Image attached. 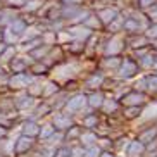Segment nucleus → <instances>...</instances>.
<instances>
[{
	"instance_id": "obj_2",
	"label": "nucleus",
	"mask_w": 157,
	"mask_h": 157,
	"mask_svg": "<svg viewBox=\"0 0 157 157\" xmlns=\"http://www.w3.org/2000/svg\"><path fill=\"white\" fill-rule=\"evenodd\" d=\"M29 81H31V78L24 76V74H17V76H14V78L10 79V86L12 88H23V86H26Z\"/></svg>"
},
{
	"instance_id": "obj_14",
	"label": "nucleus",
	"mask_w": 157,
	"mask_h": 157,
	"mask_svg": "<svg viewBox=\"0 0 157 157\" xmlns=\"http://www.w3.org/2000/svg\"><path fill=\"white\" fill-rule=\"evenodd\" d=\"M102 104H104V100H102V95H100V93H95V95H92V97H90V105L100 107Z\"/></svg>"
},
{
	"instance_id": "obj_46",
	"label": "nucleus",
	"mask_w": 157,
	"mask_h": 157,
	"mask_svg": "<svg viewBox=\"0 0 157 157\" xmlns=\"http://www.w3.org/2000/svg\"><path fill=\"white\" fill-rule=\"evenodd\" d=\"M0 73H2V71H0Z\"/></svg>"
},
{
	"instance_id": "obj_20",
	"label": "nucleus",
	"mask_w": 157,
	"mask_h": 157,
	"mask_svg": "<svg viewBox=\"0 0 157 157\" xmlns=\"http://www.w3.org/2000/svg\"><path fill=\"white\" fill-rule=\"evenodd\" d=\"M100 83H102V78H100V76H93V78L88 81V86H98Z\"/></svg>"
},
{
	"instance_id": "obj_34",
	"label": "nucleus",
	"mask_w": 157,
	"mask_h": 157,
	"mask_svg": "<svg viewBox=\"0 0 157 157\" xmlns=\"http://www.w3.org/2000/svg\"><path fill=\"white\" fill-rule=\"evenodd\" d=\"M88 24L90 26H98V21L97 19H88Z\"/></svg>"
},
{
	"instance_id": "obj_15",
	"label": "nucleus",
	"mask_w": 157,
	"mask_h": 157,
	"mask_svg": "<svg viewBox=\"0 0 157 157\" xmlns=\"http://www.w3.org/2000/svg\"><path fill=\"white\" fill-rule=\"evenodd\" d=\"M24 133L26 135H36L38 133V126L35 123H28V124L24 126Z\"/></svg>"
},
{
	"instance_id": "obj_33",
	"label": "nucleus",
	"mask_w": 157,
	"mask_h": 157,
	"mask_svg": "<svg viewBox=\"0 0 157 157\" xmlns=\"http://www.w3.org/2000/svg\"><path fill=\"white\" fill-rule=\"evenodd\" d=\"M69 154V150H59V154H57V157H66Z\"/></svg>"
},
{
	"instance_id": "obj_38",
	"label": "nucleus",
	"mask_w": 157,
	"mask_h": 157,
	"mask_svg": "<svg viewBox=\"0 0 157 157\" xmlns=\"http://www.w3.org/2000/svg\"><path fill=\"white\" fill-rule=\"evenodd\" d=\"M12 4H26V0H10Z\"/></svg>"
},
{
	"instance_id": "obj_36",
	"label": "nucleus",
	"mask_w": 157,
	"mask_h": 157,
	"mask_svg": "<svg viewBox=\"0 0 157 157\" xmlns=\"http://www.w3.org/2000/svg\"><path fill=\"white\" fill-rule=\"evenodd\" d=\"M150 64H152L150 57H145V60H143V66H150Z\"/></svg>"
},
{
	"instance_id": "obj_19",
	"label": "nucleus",
	"mask_w": 157,
	"mask_h": 157,
	"mask_svg": "<svg viewBox=\"0 0 157 157\" xmlns=\"http://www.w3.org/2000/svg\"><path fill=\"white\" fill-rule=\"evenodd\" d=\"M52 133H54V128H52L50 124L43 126V129H42V136H43V138H47V136H50Z\"/></svg>"
},
{
	"instance_id": "obj_45",
	"label": "nucleus",
	"mask_w": 157,
	"mask_h": 157,
	"mask_svg": "<svg viewBox=\"0 0 157 157\" xmlns=\"http://www.w3.org/2000/svg\"><path fill=\"white\" fill-rule=\"evenodd\" d=\"M2 133H4V131H2V129H0V135H2Z\"/></svg>"
},
{
	"instance_id": "obj_37",
	"label": "nucleus",
	"mask_w": 157,
	"mask_h": 157,
	"mask_svg": "<svg viewBox=\"0 0 157 157\" xmlns=\"http://www.w3.org/2000/svg\"><path fill=\"white\" fill-rule=\"evenodd\" d=\"M154 0H142V5H145V7H148V5L152 4Z\"/></svg>"
},
{
	"instance_id": "obj_29",
	"label": "nucleus",
	"mask_w": 157,
	"mask_h": 157,
	"mask_svg": "<svg viewBox=\"0 0 157 157\" xmlns=\"http://www.w3.org/2000/svg\"><path fill=\"white\" fill-rule=\"evenodd\" d=\"M105 109H107V111H114V109H116V104H114V102H107V104H105Z\"/></svg>"
},
{
	"instance_id": "obj_30",
	"label": "nucleus",
	"mask_w": 157,
	"mask_h": 157,
	"mask_svg": "<svg viewBox=\"0 0 157 157\" xmlns=\"http://www.w3.org/2000/svg\"><path fill=\"white\" fill-rule=\"evenodd\" d=\"M81 154H83L81 148H74V150H73V157H81Z\"/></svg>"
},
{
	"instance_id": "obj_13",
	"label": "nucleus",
	"mask_w": 157,
	"mask_h": 157,
	"mask_svg": "<svg viewBox=\"0 0 157 157\" xmlns=\"http://www.w3.org/2000/svg\"><path fill=\"white\" fill-rule=\"evenodd\" d=\"M155 135H157V129H148L147 133H143L142 136H140V142L147 143V142H150V140H152Z\"/></svg>"
},
{
	"instance_id": "obj_25",
	"label": "nucleus",
	"mask_w": 157,
	"mask_h": 157,
	"mask_svg": "<svg viewBox=\"0 0 157 157\" xmlns=\"http://www.w3.org/2000/svg\"><path fill=\"white\" fill-rule=\"evenodd\" d=\"M124 26H126V29H131V31H135V29H138V24H136V23H133V21H128V23H126Z\"/></svg>"
},
{
	"instance_id": "obj_26",
	"label": "nucleus",
	"mask_w": 157,
	"mask_h": 157,
	"mask_svg": "<svg viewBox=\"0 0 157 157\" xmlns=\"http://www.w3.org/2000/svg\"><path fill=\"white\" fill-rule=\"evenodd\" d=\"M5 38H7V42H16V35H12V33H10V29L5 33Z\"/></svg>"
},
{
	"instance_id": "obj_27",
	"label": "nucleus",
	"mask_w": 157,
	"mask_h": 157,
	"mask_svg": "<svg viewBox=\"0 0 157 157\" xmlns=\"http://www.w3.org/2000/svg\"><path fill=\"white\" fill-rule=\"evenodd\" d=\"M148 36L157 38V26H154V28H150V31H148Z\"/></svg>"
},
{
	"instance_id": "obj_12",
	"label": "nucleus",
	"mask_w": 157,
	"mask_h": 157,
	"mask_svg": "<svg viewBox=\"0 0 157 157\" xmlns=\"http://www.w3.org/2000/svg\"><path fill=\"white\" fill-rule=\"evenodd\" d=\"M56 126H57V128H69V126H71L69 117H62V116H56Z\"/></svg>"
},
{
	"instance_id": "obj_39",
	"label": "nucleus",
	"mask_w": 157,
	"mask_h": 157,
	"mask_svg": "<svg viewBox=\"0 0 157 157\" xmlns=\"http://www.w3.org/2000/svg\"><path fill=\"white\" fill-rule=\"evenodd\" d=\"M66 4H78V2H81V0H64Z\"/></svg>"
},
{
	"instance_id": "obj_16",
	"label": "nucleus",
	"mask_w": 157,
	"mask_h": 157,
	"mask_svg": "<svg viewBox=\"0 0 157 157\" xmlns=\"http://www.w3.org/2000/svg\"><path fill=\"white\" fill-rule=\"evenodd\" d=\"M31 105H33V98L24 97V98H19L17 100V107H21V109H24V107H31Z\"/></svg>"
},
{
	"instance_id": "obj_6",
	"label": "nucleus",
	"mask_w": 157,
	"mask_h": 157,
	"mask_svg": "<svg viewBox=\"0 0 157 157\" xmlns=\"http://www.w3.org/2000/svg\"><path fill=\"white\" fill-rule=\"evenodd\" d=\"M98 16L102 17V21H104V23H109V24H111V21H114V19H116L117 12H116L114 9H107V10H102Z\"/></svg>"
},
{
	"instance_id": "obj_40",
	"label": "nucleus",
	"mask_w": 157,
	"mask_h": 157,
	"mask_svg": "<svg viewBox=\"0 0 157 157\" xmlns=\"http://www.w3.org/2000/svg\"><path fill=\"white\" fill-rule=\"evenodd\" d=\"M107 66H116V59H111V60H107Z\"/></svg>"
},
{
	"instance_id": "obj_17",
	"label": "nucleus",
	"mask_w": 157,
	"mask_h": 157,
	"mask_svg": "<svg viewBox=\"0 0 157 157\" xmlns=\"http://www.w3.org/2000/svg\"><path fill=\"white\" fill-rule=\"evenodd\" d=\"M10 29H12V31H16V33H21L24 29V23H23V21H16V23H12Z\"/></svg>"
},
{
	"instance_id": "obj_7",
	"label": "nucleus",
	"mask_w": 157,
	"mask_h": 157,
	"mask_svg": "<svg viewBox=\"0 0 157 157\" xmlns=\"http://www.w3.org/2000/svg\"><path fill=\"white\" fill-rule=\"evenodd\" d=\"M142 152H143V145L140 142H133V143H131V147H129V152L128 154L131 157H138Z\"/></svg>"
},
{
	"instance_id": "obj_42",
	"label": "nucleus",
	"mask_w": 157,
	"mask_h": 157,
	"mask_svg": "<svg viewBox=\"0 0 157 157\" xmlns=\"http://www.w3.org/2000/svg\"><path fill=\"white\" fill-rule=\"evenodd\" d=\"M152 19H155V21H157V10H155V12L152 14Z\"/></svg>"
},
{
	"instance_id": "obj_35",
	"label": "nucleus",
	"mask_w": 157,
	"mask_h": 157,
	"mask_svg": "<svg viewBox=\"0 0 157 157\" xmlns=\"http://www.w3.org/2000/svg\"><path fill=\"white\" fill-rule=\"evenodd\" d=\"M133 116H136V109H129V111H128V117H133Z\"/></svg>"
},
{
	"instance_id": "obj_32",
	"label": "nucleus",
	"mask_w": 157,
	"mask_h": 157,
	"mask_svg": "<svg viewBox=\"0 0 157 157\" xmlns=\"http://www.w3.org/2000/svg\"><path fill=\"white\" fill-rule=\"evenodd\" d=\"M145 85H147V81H145V79H142V81H138V83H136V88H140V90H142V88H145Z\"/></svg>"
},
{
	"instance_id": "obj_18",
	"label": "nucleus",
	"mask_w": 157,
	"mask_h": 157,
	"mask_svg": "<svg viewBox=\"0 0 157 157\" xmlns=\"http://www.w3.org/2000/svg\"><path fill=\"white\" fill-rule=\"evenodd\" d=\"M81 140H83V143H86V145H92L93 142H95V135H92V133H86V135H83L81 136Z\"/></svg>"
},
{
	"instance_id": "obj_21",
	"label": "nucleus",
	"mask_w": 157,
	"mask_h": 157,
	"mask_svg": "<svg viewBox=\"0 0 157 157\" xmlns=\"http://www.w3.org/2000/svg\"><path fill=\"white\" fill-rule=\"evenodd\" d=\"M45 86H47V88H45V95H50V93H54V92L57 90V86H56L54 83H47Z\"/></svg>"
},
{
	"instance_id": "obj_3",
	"label": "nucleus",
	"mask_w": 157,
	"mask_h": 157,
	"mask_svg": "<svg viewBox=\"0 0 157 157\" xmlns=\"http://www.w3.org/2000/svg\"><path fill=\"white\" fill-rule=\"evenodd\" d=\"M135 71H136V66L126 60L124 64H123V67H121V76H123V78H129V76H133Z\"/></svg>"
},
{
	"instance_id": "obj_5",
	"label": "nucleus",
	"mask_w": 157,
	"mask_h": 157,
	"mask_svg": "<svg viewBox=\"0 0 157 157\" xmlns=\"http://www.w3.org/2000/svg\"><path fill=\"white\" fill-rule=\"evenodd\" d=\"M71 35H73V36H78L79 40H85V38L90 36V29H88V28H83V26H78V28H73V29H71Z\"/></svg>"
},
{
	"instance_id": "obj_43",
	"label": "nucleus",
	"mask_w": 157,
	"mask_h": 157,
	"mask_svg": "<svg viewBox=\"0 0 157 157\" xmlns=\"http://www.w3.org/2000/svg\"><path fill=\"white\" fill-rule=\"evenodd\" d=\"M102 157H112V155H111V154H104Z\"/></svg>"
},
{
	"instance_id": "obj_11",
	"label": "nucleus",
	"mask_w": 157,
	"mask_h": 157,
	"mask_svg": "<svg viewBox=\"0 0 157 157\" xmlns=\"http://www.w3.org/2000/svg\"><path fill=\"white\" fill-rule=\"evenodd\" d=\"M150 117H157V104L147 107V109L143 111V119H150Z\"/></svg>"
},
{
	"instance_id": "obj_41",
	"label": "nucleus",
	"mask_w": 157,
	"mask_h": 157,
	"mask_svg": "<svg viewBox=\"0 0 157 157\" xmlns=\"http://www.w3.org/2000/svg\"><path fill=\"white\" fill-rule=\"evenodd\" d=\"M10 56H12V50H7V54H5V59H9Z\"/></svg>"
},
{
	"instance_id": "obj_23",
	"label": "nucleus",
	"mask_w": 157,
	"mask_h": 157,
	"mask_svg": "<svg viewBox=\"0 0 157 157\" xmlns=\"http://www.w3.org/2000/svg\"><path fill=\"white\" fill-rule=\"evenodd\" d=\"M98 154H100V150H98L97 147H92V148L86 152V157H97Z\"/></svg>"
},
{
	"instance_id": "obj_9",
	"label": "nucleus",
	"mask_w": 157,
	"mask_h": 157,
	"mask_svg": "<svg viewBox=\"0 0 157 157\" xmlns=\"http://www.w3.org/2000/svg\"><path fill=\"white\" fill-rule=\"evenodd\" d=\"M142 100H143L142 95H138V93H133V95H128V97L124 98V104H129V105H138Z\"/></svg>"
},
{
	"instance_id": "obj_4",
	"label": "nucleus",
	"mask_w": 157,
	"mask_h": 157,
	"mask_svg": "<svg viewBox=\"0 0 157 157\" xmlns=\"http://www.w3.org/2000/svg\"><path fill=\"white\" fill-rule=\"evenodd\" d=\"M121 36H116L111 40V43H109V47H107V54H117V52L121 50Z\"/></svg>"
},
{
	"instance_id": "obj_28",
	"label": "nucleus",
	"mask_w": 157,
	"mask_h": 157,
	"mask_svg": "<svg viewBox=\"0 0 157 157\" xmlns=\"http://www.w3.org/2000/svg\"><path fill=\"white\" fill-rule=\"evenodd\" d=\"M95 123H97V119H95V117H88V119L85 121V124H86V126H93Z\"/></svg>"
},
{
	"instance_id": "obj_31",
	"label": "nucleus",
	"mask_w": 157,
	"mask_h": 157,
	"mask_svg": "<svg viewBox=\"0 0 157 157\" xmlns=\"http://www.w3.org/2000/svg\"><path fill=\"white\" fill-rule=\"evenodd\" d=\"M38 92H42L40 85H33V86H31V93H38Z\"/></svg>"
},
{
	"instance_id": "obj_24",
	"label": "nucleus",
	"mask_w": 157,
	"mask_h": 157,
	"mask_svg": "<svg viewBox=\"0 0 157 157\" xmlns=\"http://www.w3.org/2000/svg\"><path fill=\"white\" fill-rule=\"evenodd\" d=\"M147 83H148V88H150V90H157V78H148Z\"/></svg>"
},
{
	"instance_id": "obj_22",
	"label": "nucleus",
	"mask_w": 157,
	"mask_h": 157,
	"mask_svg": "<svg viewBox=\"0 0 157 157\" xmlns=\"http://www.w3.org/2000/svg\"><path fill=\"white\" fill-rule=\"evenodd\" d=\"M40 0H33V2H29V5H26V10H33V9H36V7H40Z\"/></svg>"
},
{
	"instance_id": "obj_10",
	"label": "nucleus",
	"mask_w": 157,
	"mask_h": 157,
	"mask_svg": "<svg viewBox=\"0 0 157 157\" xmlns=\"http://www.w3.org/2000/svg\"><path fill=\"white\" fill-rule=\"evenodd\" d=\"M73 71L74 67H69V66H64V67H60L57 69V78H67V76H73Z\"/></svg>"
},
{
	"instance_id": "obj_44",
	"label": "nucleus",
	"mask_w": 157,
	"mask_h": 157,
	"mask_svg": "<svg viewBox=\"0 0 157 157\" xmlns=\"http://www.w3.org/2000/svg\"><path fill=\"white\" fill-rule=\"evenodd\" d=\"M2 50H4V45H0V52H2Z\"/></svg>"
},
{
	"instance_id": "obj_8",
	"label": "nucleus",
	"mask_w": 157,
	"mask_h": 157,
	"mask_svg": "<svg viewBox=\"0 0 157 157\" xmlns=\"http://www.w3.org/2000/svg\"><path fill=\"white\" fill-rule=\"evenodd\" d=\"M31 147V140L28 138V136H23V138H19L17 140V152H24L26 148H29Z\"/></svg>"
},
{
	"instance_id": "obj_1",
	"label": "nucleus",
	"mask_w": 157,
	"mask_h": 157,
	"mask_svg": "<svg viewBox=\"0 0 157 157\" xmlns=\"http://www.w3.org/2000/svg\"><path fill=\"white\" fill-rule=\"evenodd\" d=\"M85 104H86V97H85V95H76L74 98H71V100L67 102L66 109H67V112H74V111L83 109Z\"/></svg>"
}]
</instances>
